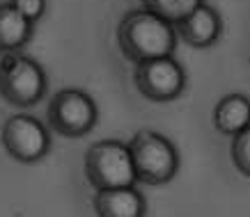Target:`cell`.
<instances>
[{"instance_id": "30bf717a", "label": "cell", "mask_w": 250, "mask_h": 217, "mask_svg": "<svg viewBox=\"0 0 250 217\" xmlns=\"http://www.w3.org/2000/svg\"><path fill=\"white\" fill-rule=\"evenodd\" d=\"M35 25L37 23L23 16L9 0H2L0 2V55L23 51L35 37Z\"/></svg>"}, {"instance_id": "5bb4252c", "label": "cell", "mask_w": 250, "mask_h": 217, "mask_svg": "<svg viewBox=\"0 0 250 217\" xmlns=\"http://www.w3.org/2000/svg\"><path fill=\"white\" fill-rule=\"evenodd\" d=\"M23 16H28L30 21H42L46 14V0H9Z\"/></svg>"}, {"instance_id": "3957f363", "label": "cell", "mask_w": 250, "mask_h": 217, "mask_svg": "<svg viewBox=\"0 0 250 217\" xmlns=\"http://www.w3.org/2000/svg\"><path fill=\"white\" fill-rule=\"evenodd\" d=\"M85 179L94 190L131 187L138 183L129 144L120 140H99L85 151Z\"/></svg>"}, {"instance_id": "ba28073f", "label": "cell", "mask_w": 250, "mask_h": 217, "mask_svg": "<svg viewBox=\"0 0 250 217\" xmlns=\"http://www.w3.org/2000/svg\"><path fill=\"white\" fill-rule=\"evenodd\" d=\"M179 39H184L193 48H209L220 39L223 35V18L218 9L202 2L197 9H193L186 18L174 23Z\"/></svg>"}, {"instance_id": "7a4b0ae2", "label": "cell", "mask_w": 250, "mask_h": 217, "mask_svg": "<svg viewBox=\"0 0 250 217\" xmlns=\"http://www.w3.org/2000/svg\"><path fill=\"white\" fill-rule=\"evenodd\" d=\"M48 91V75L35 57L19 53L0 55V98L12 108L37 105Z\"/></svg>"}, {"instance_id": "9c48e42d", "label": "cell", "mask_w": 250, "mask_h": 217, "mask_svg": "<svg viewBox=\"0 0 250 217\" xmlns=\"http://www.w3.org/2000/svg\"><path fill=\"white\" fill-rule=\"evenodd\" d=\"M92 208L97 217H145L147 201L136 185L97 190L92 199Z\"/></svg>"}, {"instance_id": "52a82bcc", "label": "cell", "mask_w": 250, "mask_h": 217, "mask_svg": "<svg viewBox=\"0 0 250 217\" xmlns=\"http://www.w3.org/2000/svg\"><path fill=\"white\" fill-rule=\"evenodd\" d=\"M133 83L145 98H149L154 103H170L184 94L188 78L182 64L172 55H167V57H156V60L136 64Z\"/></svg>"}, {"instance_id": "5b68a950", "label": "cell", "mask_w": 250, "mask_h": 217, "mask_svg": "<svg viewBox=\"0 0 250 217\" xmlns=\"http://www.w3.org/2000/svg\"><path fill=\"white\" fill-rule=\"evenodd\" d=\"M46 121L58 135L76 140L97 126L99 108L87 91L76 90V87H64V90L55 91L53 98L48 101Z\"/></svg>"}, {"instance_id": "277c9868", "label": "cell", "mask_w": 250, "mask_h": 217, "mask_svg": "<svg viewBox=\"0 0 250 217\" xmlns=\"http://www.w3.org/2000/svg\"><path fill=\"white\" fill-rule=\"evenodd\" d=\"M133 165L140 183L147 185H163L174 179L179 169V151L166 135L143 128L129 142Z\"/></svg>"}, {"instance_id": "8992f818", "label": "cell", "mask_w": 250, "mask_h": 217, "mask_svg": "<svg viewBox=\"0 0 250 217\" xmlns=\"http://www.w3.org/2000/svg\"><path fill=\"white\" fill-rule=\"evenodd\" d=\"M0 144L12 160L21 165H35L51 153L53 140L37 117L19 112L5 119L0 128Z\"/></svg>"}, {"instance_id": "4fadbf2b", "label": "cell", "mask_w": 250, "mask_h": 217, "mask_svg": "<svg viewBox=\"0 0 250 217\" xmlns=\"http://www.w3.org/2000/svg\"><path fill=\"white\" fill-rule=\"evenodd\" d=\"M229 156H232V163H234L236 169L250 179V128L232 137Z\"/></svg>"}, {"instance_id": "8fae6325", "label": "cell", "mask_w": 250, "mask_h": 217, "mask_svg": "<svg viewBox=\"0 0 250 217\" xmlns=\"http://www.w3.org/2000/svg\"><path fill=\"white\" fill-rule=\"evenodd\" d=\"M213 126L223 135H239L250 128V98L241 91L223 96L213 108Z\"/></svg>"}, {"instance_id": "6da1fadb", "label": "cell", "mask_w": 250, "mask_h": 217, "mask_svg": "<svg viewBox=\"0 0 250 217\" xmlns=\"http://www.w3.org/2000/svg\"><path fill=\"white\" fill-rule=\"evenodd\" d=\"M179 35L174 23L154 14L147 7L131 9L117 25V46L133 64L156 57H167L177 48Z\"/></svg>"}, {"instance_id": "7c38bea8", "label": "cell", "mask_w": 250, "mask_h": 217, "mask_svg": "<svg viewBox=\"0 0 250 217\" xmlns=\"http://www.w3.org/2000/svg\"><path fill=\"white\" fill-rule=\"evenodd\" d=\"M205 0H143V7H147L154 14L163 16L170 23H179L182 18L197 9Z\"/></svg>"}]
</instances>
